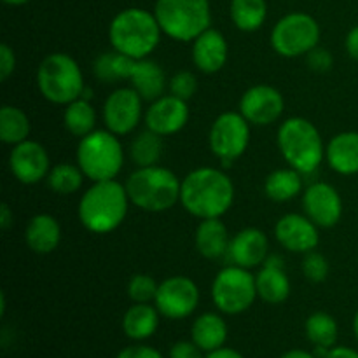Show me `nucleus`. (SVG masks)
<instances>
[{
	"label": "nucleus",
	"mask_w": 358,
	"mask_h": 358,
	"mask_svg": "<svg viewBox=\"0 0 358 358\" xmlns=\"http://www.w3.org/2000/svg\"><path fill=\"white\" fill-rule=\"evenodd\" d=\"M345 49L346 52H348L350 58L358 62V24L357 27H353L352 30L348 31V35H346Z\"/></svg>",
	"instance_id": "43"
},
{
	"label": "nucleus",
	"mask_w": 358,
	"mask_h": 358,
	"mask_svg": "<svg viewBox=\"0 0 358 358\" xmlns=\"http://www.w3.org/2000/svg\"><path fill=\"white\" fill-rule=\"evenodd\" d=\"M282 358H318L313 353H308L304 350H290V352L283 353Z\"/></svg>",
	"instance_id": "47"
},
{
	"label": "nucleus",
	"mask_w": 358,
	"mask_h": 358,
	"mask_svg": "<svg viewBox=\"0 0 358 358\" xmlns=\"http://www.w3.org/2000/svg\"><path fill=\"white\" fill-rule=\"evenodd\" d=\"M159 283L150 275H133L128 282V296L133 303H152L156 299Z\"/></svg>",
	"instance_id": "36"
},
{
	"label": "nucleus",
	"mask_w": 358,
	"mask_h": 358,
	"mask_svg": "<svg viewBox=\"0 0 358 358\" xmlns=\"http://www.w3.org/2000/svg\"><path fill=\"white\" fill-rule=\"evenodd\" d=\"M129 203L126 185L115 178L93 182L79 199V222L90 233L108 234L124 222Z\"/></svg>",
	"instance_id": "2"
},
{
	"label": "nucleus",
	"mask_w": 358,
	"mask_h": 358,
	"mask_svg": "<svg viewBox=\"0 0 358 358\" xmlns=\"http://www.w3.org/2000/svg\"><path fill=\"white\" fill-rule=\"evenodd\" d=\"M63 126L66 131L73 136H83L93 133L96 126V110H94L91 100L77 98L72 103L65 105L63 110Z\"/></svg>",
	"instance_id": "30"
},
{
	"label": "nucleus",
	"mask_w": 358,
	"mask_h": 358,
	"mask_svg": "<svg viewBox=\"0 0 358 358\" xmlns=\"http://www.w3.org/2000/svg\"><path fill=\"white\" fill-rule=\"evenodd\" d=\"M135 63L136 59L112 49V51H105L96 56V59L93 62V76L103 84L119 83V80L126 79L129 80Z\"/></svg>",
	"instance_id": "29"
},
{
	"label": "nucleus",
	"mask_w": 358,
	"mask_h": 358,
	"mask_svg": "<svg viewBox=\"0 0 358 358\" xmlns=\"http://www.w3.org/2000/svg\"><path fill=\"white\" fill-rule=\"evenodd\" d=\"M203 350L194 341H178L171 346L170 358H205Z\"/></svg>",
	"instance_id": "41"
},
{
	"label": "nucleus",
	"mask_w": 358,
	"mask_h": 358,
	"mask_svg": "<svg viewBox=\"0 0 358 358\" xmlns=\"http://www.w3.org/2000/svg\"><path fill=\"white\" fill-rule=\"evenodd\" d=\"M325 358H358V352L348 346H332Z\"/></svg>",
	"instance_id": "44"
},
{
	"label": "nucleus",
	"mask_w": 358,
	"mask_h": 358,
	"mask_svg": "<svg viewBox=\"0 0 358 358\" xmlns=\"http://www.w3.org/2000/svg\"><path fill=\"white\" fill-rule=\"evenodd\" d=\"M189 105L182 98L173 94H163L157 100L150 101L149 108L145 110L143 121L145 128L150 131L164 136H171L175 133L182 131L189 122Z\"/></svg>",
	"instance_id": "17"
},
{
	"label": "nucleus",
	"mask_w": 358,
	"mask_h": 358,
	"mask_svg": "<svg viewBox=\"0 0 358 358\" xmlns=\"http://www.w3.org/2000/svg\"><path fill=\"white\" fill-rule=\"evenodd\" d=\"M320 227L308 215L287 213L275 224V238L285 250L294 254H308L320 243Z\"/></svg>",
	"instance_id": "18"
},
{
	"label": "nucleus",
	"mask_w": 358,
	"mask_h": 358,
	"mask_svg": "<svg viewBox=\"0 0 358 358\" xmlns=\"http://www.w3.org/2000/svg\"><path fill=\"white\" fill-rule=\"evenodd\" d=\"M163 156V136L150 129H143L129 143V157L136 168L159 164Z\"/></svg>",
	"instance_id": "33"
},
{
	"label": "nucleus",
	"mask_w": 358,
	"mask_h": 358,
	"mask_svg": "<svg viewBox=\"0 0 358 358\" xmlns=\"http://www.w3.org/2000/svg\"><path fill=\"white\" fill-rule=\"evenodd\" d=\"M231 20L241 31H257L268 16L266 0H231Z\"/></svg>",
	"instance_id": "32"
},
{
	"label": "nucleus",
	"mask_w": 358,
	"mask_h": 358,
	"mask_svg": "<svg viewBox=\"0 0 358 358\" xmlns=\"http://www.w3.org/2000/svg\"><path fill=\"white\" fill-rule=\"evenodd\" d=\"M353 332H355V338L358 339V311L355 313V317H353Z\"/></svg>",
	"instance_id": "49"
},
{
	"label": "nucleus",
	"mask_w": 358,
	"mask_h": 358,
	"mask_svg": "<svg viewBox=\"0 0 358 358\" xmlns=\"http://www.w3.org/2000/svg\"><path fill=\"white\" fill-rule=\"evenodd\" d=\"M276 143L285 163L303 175L317 171L325 159L324 138L306 117L285 119L276 133Z\"/></svg>",
	"instance_id": "5"
},
{
	"label": "nucleus",
	"mask_w": 358,
	"mask_h": 358,
	"mask_svg": "<svg viewBox=\"0 0 358 358\" xmlns=\"http://www.w3.org/2000/svg\"><path fill=\"white\" fill-rule=\"evenodd\" d=\"M168 87H170V94L189 101L194 96L196 91H198V79L189 70H180V72H177L171 77L170 83H168Z\"/></svg>",
	"instance_id": "38"
},
{
	"label": "nucleus",
	"mask_w": 358,
	"mask_h": 358,
	"mask_svg": "<svg viewBox=\"0 0 358 358\" xmlns=\"http://www.w3.org/2000/svg\"><path fill=\"white\" fill-rule=\"evenodd\" d=\"M264 192L275 203L290 201L303 192V173L290 166L271 171L264 182Z\"/></svg>",
	"instance_id": "28"
},
{
	"label": "nucleus",
	"mask_w": 358,
	"mask_h": 358,
	"mask_svg": "<svg viewBox=\"0 0 358 358\" xmlns=\"http://www.w3.org/2000/svg\"><path fill=\"white\" fill-rule=\"evenodd\" d=\"M229 241V233H227L226 224L220 220V217H217V219H203L196 227V250L205 259H220L222 255H227Z\"/></svg>",
	"instance_id": "25"
},
{
	"label": "nucleus",
	"mask_w": 358,
	"mask_h": 358,
	"mask_svg": "<svg viewBox=\"0 0 358 358\" xmlns=\"http://www.w3.org/2000/svg\"><path fill=\"white\" fill-rule=\"evenodd\" d=\"M159 23L156 14L138 7H129L115 14L108 27V41L114 51L133 59L149 58L161 42Z\"/></svg>",
	"instance_id": "3"
},
{
	"label": "nucleus",
	"mask_w": 358,
	"mask_h": 358,
	"mask_svg": "<svg viewBox=\"0 0 358 358\" xmlns=\"http://www.w3.org/2000/svg\"><path fill=\"white\" fill-rule=\"evenodd\" d=\"M76 159L91 182L114 180L124 164V149L119 136L107 128L94 129L79 140Z\"/></svg>",
	"instance_id": "7"
},
{
	"label": "nucleus",
	"mask_w": 358,
	"mask_h": 358,
	"mask_svg": "<svg viewBox=\"0 0 358 358\" xmlns=\"http://www.w3.org/2000/svg\"><path fill=\"white\" fill-rule=\"evenodd\" d=\"M7 164L14 178L24 185L38 184L48 178L49 170H51V161H49L45 147L30 138L13 145Z\"/></svg>",
	"instance_id": "15"
},
{
	"label": "nucleus",
	"mask_w": 358,
	"mask_h": 358,
	"mask_svg": "<svg viewBox=\"0 0 358 358\" xmlns=\"http://www.w3.org/2000/svg\"><path fill=\"white\" fill-rule=\"evenodd\" d=\"M304 331H306L308 339L315 346L332 348L336 345V341H338V322H336V318L332 315L325 313V311H315V313H311L308 317L306 324H304Z\"/></svg>",
	"instance_id": "34"
},
{
	"label": "nucleus",
	"mask_w": 358,
	"mask_h": 358,
	"mask_svg": "<svg viewBox=\"0 0 358 358\" xmlns=\"http://www.w3.org/2000/svg\"><path fill=\"white\" fill-rule=\"evenodd\" d=\"M306 65L310 66V70H313V72L325 73L332 69V65H334V56H332V52L329 51V49L317 45V48L311 49L306 55Z\"/></svg>",
	"instance_id": "39"
},
{
	"label": "nucleus",
	"mask_w": 358,
	"mask_h": 358,
	"mask_svg": "<svg viewBox=\"0 0 358 358\" xmlns=\"http://www.w3.org/2000/svg\"><path fill=\"white\" fill-rule=\"evenodd\" d=\"M255 276L250 269L226 266L217 273L212 283V301L224 315H240L250 310L257 299Z\"/></svg>",
	"instance_id": "9"
},
{
	"label": "nucleus",
	"mask_w": 358,
	"mask_h": 358,
	"mask_svg": "<svg viewBox=\"0 0 358 358\" xmlns=\"http://www.w3.org/2000/svg\"><path fill=\"white\" fill-rule=\"evenodd\" d=\"M161 313L150 303H135L122 317V331L133 341H143L156 334Z\"/></svg>",
	"instance_id": "26"
},
{
	"label": "nucleus",
	"mask_w": 358,
	"mask_h": 358,
	"mask_svg": "<svg viewBox=\"0 0 358 358\" xmlns=\"http://www.w3.org/2000/svg\"><path fill=\"white\" fill-rule=\"evenodd\" d=\"M325 161L339 175L358 173V131H341L325 145Z\"/></svg>",
	"instance_id": "22"
},
{
	"label": "nucleus",
	"mask_w": 358,
	"mask_h": 358,
	"mask_svg": "<svg viewBox=\"0 0 358 358\" xmlns=\"http://www.w3.org/2000/svg\"><path fill=\"white\" fill-rule=\"evenodd\" d=\"M191 339L206 353L222 348L227 339L226 320L217 313L199 315L191 327Z\"/></svg>",
	"instance_id": "27"
},
{
	"label": "nucleus",
	"mask_w": 358,
	"mask_h": 358,
	"mask_svg": "<svg viewBox=\"0 0 358 358\" xmlns=\"http://www.w3.org/2000/svg\"><path fill=\"white\" fill-rule=\"evenodd\" d=\"M285 110V100L280 90L268 84L248 87L240 100V114L252 126H269L278 121Z\"/></svg>",
	"instance_id": "14"
},
{
	"label": "nucleus",
	"mask_w": 358,
	"mask_h": 358,
	"mask_svg": "<svg viewBox=\"0 0 358 358\" xmlns=\"http://www.w3.org/2000/svg\"><path fill=\"white\" fill-rule=\"evenodd\" d=\"M156 20L164 35L177 42H192L210 28V0H157Z\"/></svg>",
	"instance_id": "8"
},
{
	"label": "nucleus",
	"mask_w": 358,
	"mask_h": 358,
	"mask_svg": "<svg viewBox=\"0 0 358 358\" xmlns=\"http://www.w3.org/2000/svg\"><path fill=\"white\" fill-rule=\"evenodd\" d=\"M301 269H303V275L306 276V280L313 283H322L327 280L329 271H331V266H329L327 257L320 252H308L304 254L303 262H301Z\"/></svg>",
	"instance_id": "37"
},
{
	"label": "nucleus",
	"mask_w": 358,
	"mask_h": 358,
	"mask_svg": "<svg viewBox=\"0 0 358 358\" xmlns=\"http://www.w3.org/2000/svg\"><path fill=\"white\" fill-rule=\"evenodd\" d=\"M16 70V55L7 44L0 45V80L6 83Z\"/></svg>",
	"instance_id": "40"
},
{
	"label": "nucleus",
	"mask_w": 358,
	"mask_h": 358,
	"mask_svg": "<svg viewBox=\"0 0 358 358\" xmlns=\"http://www.w3.org/2000/svg\"><path fill=\"white\" fill-rule=\"evenodd\" d=\"M271 48L283 58H299L315 49L320 41V24L313 16L292 13L276 21L271 30Z\"/></svg>",
	"instance_id": "10"
},
{
	"label": "nucleus",
	"mask_w": 358,
	"mask_h": 358,
	"mask_svg": "<svg viewBox=\"0 0 358 358\" xmlns=\"http://www.w3.org/2000/svg\"><path fill=\"white\" fill-rule=\"evenodd\" d=\"M86 175L79 168V164L70 163H59L49 170L48 175V185L52 192L59 196H69L79 191L84 184Z\"/></svg>",
	"instance_id": "35"
},
{
	"label": "nucleus",
	"mask_w": 358,
	"mask_h": 358,
	"mask_svg": "<svg viewBox=\"0 0 358 358\" xmlns=\"http://www.w3.org/2000/svg\"><path fill=\"white\" fill-rule=\"evenodd\" d=\"M304 215L318 227H334L343 217V198L334 185L327 182H313L303 191Z\"/></svg>",
	"instance_id": "16"
},
{
	"label": "nucleus",
	"mask_w": 358,
	"mask_h": 358,
	"mask_svg": "<svg viewBox=\"0 0 358 358\" xmlns=\"http://www.w3.org/2000/svg\"><path fill=\"white\" fill-rule=\"evenodd\" d=\"M129 83L143 101H154L163 96L170 80L166 79V73L159 63L150 58H143L136 59Z\"/></svg>",
	"instance_id": "24"
},
{
	"label": "nucleus",
	"mask_w": 358,
	"mask_h": 358,
	"mask_svg": "<svg viewBox=\"0 0 358 358\" xmlns=\"http://www.w3.org/2000/svg\"><path fill=\"white\" fill-rule=\"evenodd\" d=\"M205 358H245V357L241 355L240 352H236V350L226 348V346H222V348L213 350V352L206 353Z\"/></svg>",
	"instance_id": "46"
},
{
	"label": "nucleus",
	"mask_w": 358,
	"mask_h": 358,
	"mask_svg": "<svg viewBox=\"0 0 358 358\" xmlns=\"http://www.w3.org/2000/svg\"><path fill=\"white\" fill-rule=\"evenodd\" d=\"M269 255V240L264 231L257 227H245L229 241L227 257L231 264L245 269H254L264 264Z\"/></svg>",
	"instance_id": "19"
},
{
	"label": "nucleus",
	"mask_w": 358,
	"mask_h": 358,
	"mask_svg": "<svg viewBox=\"0 0 358 358\" xmlns=\"http://www.w3.org/2000/svg\"><path fill=\"white\" fill-rule=\"evenodd\" d=\"M24 241L35 254H51L59 247L62 226L56 217L49 215V213H37L28 220L27 229H24Z\"/></svg>",
	"instance_id": "23"
},
{
	"label": "nucleus",
	"mask_w": 358,
	"mask_h": 358,
	"mask_svg": "<svg viewBox=\"0 0 358 358\" xmlns=\"http://www.w3.org/2000/svg\"><path fill=\"white\" fill-rule=\"evenodd\" d=\"M250 122L240 114V110L222 112L210 126L208 145L213 156L229 168L236 159L247 152L250 145Z\"/></svg>",
	"instance_id": "11"
},
{
	"label": "nucleus",
	"mask_w": 358,
	"mask_h": 358,
	"mask_svg": "<svg viewBox=\"0 0 358 358\" xmlns=\"http://www.w3.org/2000/svg\"><path fill=\"white\" fill-rule=\"evenodd\" d=\"M257 296L268 304H282L290 296V280L285 271L283 259L278 255H268L261 271L255 275Z\"/></svg>",
	"instance_id": "21"
},
{
	"label": "nucleus",
	"mask_w": 358,
	"mask_h": 358,
	"mask_svg": "<svg viewBox=\"0 0 358 358\" xmlns=\"http://www.w3.org/2000/svg\"><path fill=\"white\" fill-rule=\"evenodd\" d=\"M31 131L30 117L21 108L3 105L0 108V140L6 145H17L28 140Z\"/></svg>",
	"instance_id": "31"
},
{
	"label": "nucleus",
	"mask_w": 358,
	"mask_h": 358,
	"mask_svg": "<svg viewBox=\"0 0 358 358\" xmlns=\"http://www.w3.org/2000/svg\"><path fill=\"white\" fill-rule=\"evenodd\" d=\"M180 203L196 219H217L233 206L234 184L219 168H196L182 178Z\"/></svg>",
	"instance_id": "1"
},
{
	"label": "nucleus",
	"mask_w": 358,
	"mask_h": 358,
	"mask_svg": "<svg viewBox=\"0 0 358 358\" xmlns=\"http://www.w3.org/2000/svg\"><path fill=\"white\" fill-rule=\"evenodd\" d=\"M6 3H9V6H23V3L30 2V0H3Z\"/></svg>",
	"instance_id": "48"
},
{
	"label": "nucleus",
	"mask_w": 358,
	"mask_h": 358,
	"mask_svg": "<svg viewBox=\"0 0 358 358\" xmlns=\"http://www.w3.org/2000/svg\"><path fill=\"white\" fill-rule=\"evenodd\" d=\"M142 103V96L133 87L114 90L103 101V108H101L105 128L117 136L133 133L145 115Z\"/></svg>",
	"instance_id": "12"
},
{
	"label": "nucleus",
	"mask_w": 358,
	"mask_h": 358,
	"mask_svg": "<svg viewBox=\"0 0 358 358\" xmlns=\"http://www.w3.org/2000/svg\"><path fill=\"white\" fill-rule=\"evenodd\" d=\"M199 304V289L189 276H170L163 280L157 289L154 306L161 317L170 320H182L191 317Z\"/></svg>",
	"instance_id": "13"
},
{
	"label": "nucleus",
	"mask_w": 358,
	"mask_h": 358,
	"mask_svg": "<svg viewBox=\"0 0 358 358\" xmlns=\"http://www.w3.org/2000/svg\"><path fill=\"white\" fill-rule=\"evenodd\" d=\"M192 63L203 73H217L226 66L229 45L226 37L215 28H206L192 41Z\"/></svg>",
	"instance_id": "20"
},
{
	"label": "nucleus",
	"mask_w": 358,
	"mask_h": 358,
	"mask_svg": "<svg viewBox=\"0 0 358 358\" xmlns=\"http://www.w3.org/2000/svg\"><path fill=\"white\" fill-rule=\"evenodd\" d=\"M35 83L42 98L63 107L83 96L86 87L79 63L66 52L45 56L35 73Z\"/></svg>",
	"instance_id": "6"
},
{
	"label": "nucleus",
	"mask_w": 358,
	"mask_h": 358,
	"mask_svg": "<svg viewBox=\"0 0 358 358\" xmlns=\"http://www.w3.org/2000/svg\"><path fill=\"white\" fill-rule=\"evenodd\" d=\"M14 224V213L7 203L0 205V229L7 231Z\"/></svg>",
	"instance_id": "45"
},
{
	"label": "nucleus",
	"mask_w": 358,
	"mask_h": 358,
	"mask_svg": "<svg viewBox=\"0 0 358 358\" xmlns=\"http://www.w3.org/2000/svg\"><path fill=\"white\" fill-rule=\"evenodd\" d=\"M115 358H163V355L156 348H152V346L133 345L122 348Z\"/></svg>",
	"instance_id": "42"
},
{
	"label": "nucleus",
	"mask_w": 358,
	"mask_h": 358,
	"mask_svg": "<svg viewBox=\"0 0 358 358\" xmlns=\"http://www.w3.org/2000/svg\"><path fill=\"white\" fill-rule=\"evenodd\" d=\"M124 185L131 205L143 212L161 213L180 203L182 180L159 164L136 168Z\"/></svg>",
	"instance_id": "4"
}]
</instances>
